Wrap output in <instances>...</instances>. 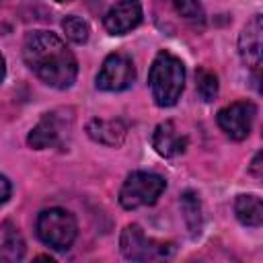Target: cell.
<instances>
[{
    "instance_id": "obj_1",
    "label": "cell",
    "mask_w": 263,
    "mask_h": 263,
    "mask_svg": "<svg viewBox=\"0 0 263 263\" xmlns=\"http://www.w3.org/2000/svg\"><path fill=\"white\" fill-rule=\"evenodd\" d=\"M25 64L41 82L53 88H70L78 76V64L68 45L51 31H31L23 41Z\"/></svg>"
},
{
    "instance_id": "obj_2",
    "label": "cell",
    "mask_w": 263,
    "mask_h": 263,
    "mask_svg": "<svg viewBox=\"0 0 263 263\" xmlns=\"http://www.w3.org/2000/svg\"><path fill=\"white\" fill-rule=\"evenodd\" d=\"M148 84H150L152 99L158 107H173L181 99V92L185 86L183 62L171 51L156 53L148 72Z\"/></svg>"
},
{
    "instance_id": "obj_3",
    "label": "cell",
    "mask_w": 263,
    "mask_h": 263,
    "mask_svg": "<svg viewBox=\"0 0 263 263\" xmlns=\"http://www.w3.org/2000/svg\"><path fill=\"white\" fill-rule=\"evenodd\" d=\"M76 234H78L76 218L68 210L49 208L37 216V236L41 238L43 245L55 251H68L76 240Z\"/></svg>"
},
{
    "instance_id": "obj_4",
    "label": "cell",
    "mask_w": 263,
    "mask_h": 263,
    "mask_svg": "<svg viewBox=\"0 0 263 263\" xmlns=\"http://www.w3.org/2000/svg\"><path fill=\"white\" fill-rule=\"evenodd\" d=\"M164 189H166L164 177L148 171H134L132 175H127V179L119 189V203L125 210L152 205L158 201Z\"/></svg>"
},
{
    "instance_id": "obj_5",
    "label": "cell",
    "mask_w": 263,
    "mask_h": 263,
    "mask_svg": "<svg viewBox=\"0 0 263 263\" xmlns=\"http://www.w3.org/2000/svg\"><path fill=\"white\" fill-rule=\"evenodd\" d=\"M119 247H121L123 257L129 261H160V259L173 257L175 253L173 242L148 238L138 224H127L121 230Z\"/></svg>"
},
{
    "instance_id": "obj_6",
    "label": "cell",
    "mask_w": 263,
    "mask_h": 263,
    "mask_svg": "<svg viewBox=\"0 0 263 263\" xmlns=\"http://www.w3.org/2000/svg\"><path fill=\"white\" fill-rule=\"evenodd\" d=\"M72 129V115L64 111H51L41 117V121L29 132V146L35 150L43 148H60Z\"/></svg>"
},
{
    "instance_id": "obj_7",
    "label": "cell",
    "mask_w": 263,
    "mask_h": 263,
    "mask_svg": "<svg viewBox=\"0 0 263 263\" xmlns=\"http://www.w3.org/2000/svg\"><path fill=\"white\" fill-rule=\"evenodd\" d=\"M136 80V68L129 55L125 53H109L97 74V88L107 92H119L134 84Z\"/></svg>"
},
{
    "instance_id": "obj_8",
    "label": "cell",
    "mask_w": 263,
    "mask_h": 263,
    "mask_svg": "<svg viewBox=\"0 0 263 263\" xmlns=\"http://www.w3.org/2000/svg\"><path fill=\"white\" fill-rule=\"evenodd\" d=\"M255 115H257V107L251 101H234L218 111V125L228 138L245 140L251 134Z\"/></svg>"
},
{
    "instance_id": "obj_9",
    "label": "cell",
    "mask_w": 263,
    "mask_h": 263,
    "mask_svg": "<svg viewBox=\"0 0 263 263\" xmlns=\"http://www.w3.org/2000/svg\"><path fill=\"white\" fill-rule=\"evenodd\" d=\"M142 23L140 0H117L105 14V29L111 35H125Z\"/></svg>"
},
{
    "instance_id": "obj_10",
    "label": "cell",
    "mask_w": 263,
    "mask_h": 263,
    "mask_svg": "<svg viewBox=\"0 0 263 263\" xmlns=\"http://www.w3.org/2000/svg\"><path fill=\"white\" fill-rule=\"evenodd\" d=\"M261 33H263L261 14H255L245 25V29L238 37V53H240L242 62L253 70H259V66H261V49H263Z\"/></svg>"
},
{
    "instance_id": "obj_11",
    "label": "cell",
    "mask_w": 263,
    "mask_h": 263,
    "mask_svg": "<svg viewBox=\"0 0 263 263\" xmlns=\"http://www.w3.org/2000/svg\"><path fill=\"white\" fill-rule=\"evenodd\" d=\"M152 148L164 156V158H173L185 152L187 148V138L175 127L173 121H162L156 125L154 134H152Z\"/></svg>"
},
{
    "instance_id": "obj_12",
    "label": "cell",
    "mask_w": 263,
    "mask_h": 263,
    "mask_svg": "<svg viewBox=\"0 0 263 263\" xmlns=\"http://www.w3.org/2000/svg\"><path fill=\"white\" fill-rule=\"evenodd\" d=\"M88 136L105 146H121L127 134V125L121 119H90L86 125Z\"/></svg>"
},
{
    "instance_id": "obj_13",
    "label": "cell",
    "mask_w": 263,
    "mask_h": 263,
    "mask_svg": "<svg viewBox=\"0 0 263 263\" xmlns=\"http://www.w3.org/2000/svg\"><path fill=\"white\" fill-rule=\"evenodd\" d=\"M25 255V242L16 226L10 222L0 224V261H21Z\"/></svg>"
},
{
    "instance_id": "obj_14",
    "label": "cell",
    "mask_w": 263,
    "mask_h": 263,
    "mask_svg": "<svg viewBox=\"0 0 263 263\" xmlns=\"http://www.w3.org/2000/svg\"><path fill=\"white\" fill-rule=\"evenodd\" d=\"M234 214H236L238 222L245 224V226H251V228L261 226V222H263V203H261V197L259 195H253V193L238 195L236 201H234Z\"/></svg>"
},
{
    "instance_id": "obj_15",
    "label": "cell",
    "mask_w": 263,
    "mask_h": 263,
    "mask_svg": "<svg viewBox=\"0 0 263 263\" xmlns=\"http://www.w3.org/2000/svg\"><path fill=\"white\" fill-rule=\"evenodd\" d=\"M181 212L185 218V224L191 232V236H197L201 232V203L199 195L193 191H185L181 195Z\"/></svg>"
},
{
    "instance_id": "obj_16",
    "label": "cell",
    "mask_w": 263,
    "mask_h": 263,
    "mask_svg": "<svg viewBox=\"0 0 263 263\" xmlns=\"http://www.w3.org/2000/svg\"><path fill=\"white\" fill-rule=\"evenodd\" d=\"M175 12L185 21L189 23L191 27H203L205 23V12H203V6L199 4V0H171Z\"/></svg>"
},
{
    "instance_id": "obj_17",
    "label": "cell",
    "mask_w": 263,
    "mask_h": 263,
    "mask_svg": "<svg viewBox=\"0 0 263 263\" xmlns=\"http://www.w3.org/2000/svg\"><path fill=\"white\" fill-rule=\"evenodd\" d=\"M62 29L66 33V37L74 43H86L88 41V35H90V29H88V23L76 14H70L62 21Z\"/></svg>"
},
{
    "instance_id": "obj_18",
    "label": "cell",
    "mask_w": 263,
    "mask_h": 263,
    "mask_svg": "<svg viewBox=\"0 0 263 263\" xmlns=\"http://www.w3.org/2000/svg\"><path fill=\"white\" fill-rule=\"evenodd\" d=\"M195 78H197V95H199V99L203 103H212L218 97V78H216V74L201 68Z\"/></svg>"
},
{
    "instance_id": "obj_19",
    "label": "cell",
    "mask_w": 263,
    "mask_h": 263,
    "mask_svg": "<svg viewBox=\"0 0 263 263\" xmlns=\"http://www.w3.org/2000/svg\"><path fill=\"white\" fill-rule=\"evenodd\" d=\"M8 197H10V181L4 175H0V205H4Z\"/></svg>"
},
{
    "instance_id": "obj_20",
    "label": "cell",
    "mask_w": 263,
    "mask_h": 263,
    "mask_svg": "<svg viewBox=\"0 0 263 263\" xmlns=\"http://www.w3.org/2000/svg\"><path fill=\"white\" fill-rule=\"evenodd\" d=\"M259 160H261V154H255V158H253V166H251V171H253V175L255 177H261V171H259Z\"/></svg>"
},
{
    "instance_id": "obj_21",
    "label": "cell",
    "mask_w": 263,
    "mask_h": 263,
    "mask_svg": "<svg viewBox=\"0 0 263 263\" xmlns=\"http://www.w3.org/2000/svg\"><path fill=\"white\" fill-rule=\"evenodd\" d=\"M4 76H6V62H4V58L0 53V82L4 80Z\"/></svg>"
},
{
    "instance_id": "obj_22",
    "label": "cell",
    "mask_w": 263,
    "mask_h": 263,
    "mask_svg": "<svg viewBox=\"0 0 263 263\" xmlns=\"http://www.w3.org/2000/svg\"><path fill=\"white\" fill-rule=\"evenodd\" d=\"M55 2H70V0H55Z\"/></svg>"
},
{
    "instance_id": "obj_23",
    "label": "cell",
    "mask_w": 263,
    "mask_h": 263,
    "mask_svg": "<svg viewBox=\"0 0 263 263\" xmlns=\"http://www.w3.org/2000/svg\"><path fill=\"white\" fill-rule=\"evenodd\" d=\"M0 4H2V0H0Z\"/></svg>"
}]
</instances>
